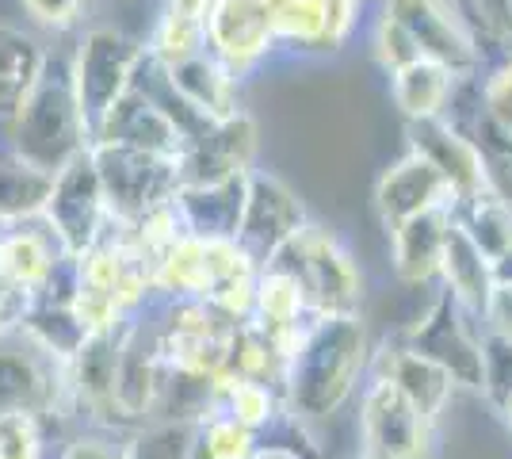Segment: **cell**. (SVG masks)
<instances>
[{"label":"cell","mask_w":512,"mask_h":459,"mask_svg":"<svg viewBox=\"0 0 512 459\" xmlns=\"http://www.w3.org/2000/svg\"><path fill=\"white\" fill-rule=\"evenodd\" d=\"M276 43L295 54H318L321 43V12L318 0H264Z\"/></svg>","instance_id":"d6a6232c"},{"label":"cell","mask_w":512,"mask_h":459,"mask_svg":"<svg viewBox=\"0 0 512 459\" xmlns=\"http://www.w3.org/2000/svg\"><path fill=\"white\" fill-rule=\"evenodd\" d=\"M92 142H96L92 127L69 81V62L50 58L43 81L23 100V108L4 123V150L43 173L58 176L77 157H85Z\"/></svg>","instance_id":"7a4b0ae2"},{"label":"cell","mask_w":512,"mask_h":459,"mask_svg":"<svg viewBox=\"0 0 512 459\" xmlns=\"http://www.w3.org/2000/svg\"><path fill=\"white\" fill-rule=\"evenodd\" d=\"M260 131L249 111H237L234 119L211 123L188 142L180 157V180L184 184H214L230 176H249L256 169Z\"/></svg>","instance_id":"ac0fdd59"},{"label":"cell","mask_w":512,"mask_h":459,"mask_svg":"<svg viewBox=\"0 0 512 459\" xmlns=\"http://www.w3.org/2000/svg\"><path fill=\"white\" fill-rule=\"evenodd\" d=\"M440 207H455V196L444 184V176L436 173L421 153L406 150L402 157H394L375 180V215L386 234H394L402 222L440 211Z\"/></svg>","instance_id":"d6986e66"},{"label":"cell","mask_w":512,"mask_h":459,"mask_svg":"<svg viewBox=\"0 0 512 459\" xmlns=\"http://www.w3.org/2000/svg\"><path fill=\"white\" fill-rule=\"evenodd\" d=\"M150 69L157 73L161 88L180 104L192 134L245 111L241 108V77L230 66H222L211 50L195 54L188 62H176V66H153L150 62Z\"/></svg>","instance_id":"4fadbf2b"},{"label":"cell","mask_w":512,"mask_h":459,"mask_svg":"<svg viewBox=\"0 0 512 459\" xmlns=\"http://www.w3.org/2000/svg\"><path fill=\"white\" fill-rule=\"evenodd\" d=\"M207 4H211V0H161V8H169V12H180V16H192V20H203Z\"/></svg>","instance_id":"ee69618b"},{"label":"cell","mask_w":512,"mask_h":459,"mask_svg":"<svg viewBox=\"0 0 512 459\" xmlns=\"http://www.w3.org/2000/svg\"><path fill=\"white\" fill-rule=\"evenodd\" d=\"M27 310H31V299H27L20 287L8 280V272L0 268V333L20 329L23 318H27Z\"/></svg>","instance_id":"7bdbcfd3"},{"label":"cell","mask_w":512,"mask_h":459,"mask_svg":"<svg viewBox=\"0 0 512 459\" xmlns=\"http://www.w3.org/2000/svg\"><path fill=\"white\" fill-rule=\"evenodd\" d=\"M43 222L65 249V257H73V261L85 257L92 245H100L111 234L115 222L107 215V199L96 165H92V150L54 176V192L46 199Z\"/></svg>","instance_id":"30bf717a"},{"label":"cell","mask_w":512,"mask_h":459,"mask_svg":"<svg viewBox=\"0 0 512 459\" xmlns=\"http://www.w3.org/2000/svg\"><path fill=\"white\" fill-rule=\"evenodd\" d=\"M482 398L493 410H501L512 398V345L486 337V375H482Z\"/></svg>","instance_id":"ab89813d"},{"label":"cell","mask_w":512,"mask_h":459,"mask_svg":"<svg viewBox=\"0 0 512 459\" xmlns=\"http://www.w3.org/2000/svg\"><path fill=\"white\" fill-rule=\"evenodd\" d=\"M455 8L467 16L490 62L512 54V0H455Z\"/></svg>","instance_id":"836d02e7"},{"label":"cell","mask_w":512,"mask_h":459,"mask_svg":"<svg viewBox=\"0 0 512 459\" xmlns=\"http://www.w3.org/2000/svg\"><path fill=\"white\" fill-rule=\"evenodd\" d=\"M406 150L421 153L436 173L444 176V184L455 196V207L467 203V199L490 192V165H486V153L482 146L470 138L467 127H459L455 119H425V123H406Z\"/></svg>","instance_id":"2e32d148"},{"label":"cell","mask_w":512,"mask_h":459,"mask_svg":"<svg viewBox=\"0 0 512 459\" xmlns=\"http://www.w3.org/2000/svg\"><path fill=\"white\" fill-rule=\"evenodd\" d=\"M348 459H363V456H348Z\"/></svg>","instance_id":"bcb514c9"},{"label":"cell","mask_w":512,"mask_h":459,"mask_svg":"<svg viewBox=\"0 0 512 459\" xmlns=\"http://www.w3.org/2000/svg\"><path fill=\"white\" fill-rule=\"evenodd\" d=\"M230 372L253 383H272L283 391V375H287V356L260 326L245 322L234 329V345H230Z\"/></svg>","instance_id":"f1b7e54d"},{"label":"cell","mask_w":512,"mask_h":459,"mask_svg":"<svg viewBox=\"0 0 512 459\" xmlns=\"http://www.w3.org/2000/svg\"><path fill=\"white\" fill-rule=\"evenodd\" d=\"M203 50H207L203 20L161 8V16L153 20L150 35H146V58L153 66H176V62H188Z\"/></svg>","instance_id":"f546056e"},{"label":"cell","mask_w":512,"mask_h":459,"mask_svg":"<svg viewBox=\"0 0 512 459\" xmlns=\"http://www.w3.org/2000/svg\"><path fill=\"white\" fill-rule=\"evenodd\" d=\"M478 104L493 127L512 138V54L490 62L486 77L478 81Z\"/></svg>","instance_id":"d590c367"},{"label":"cell","mask_w":512,"mask_h":459,"mask_svg":"<svg viewBox=\"0 0 512 459\" xmlns=\"http://www.w3.org/2000/svg\"><path fill=\"white\" fill-rule=\"evenodd\" d=\"M386 81H390V100H394V108L402 111L406 123L444 119V115H451L455 96L463 92V81L451 69L425 62V58L394 69Z\"/></svg>","instance_id":"603a6c76"},{"label":"cell","mask_w":512,"mask_h":459,"mask_svg":"<svg viewBox=\"0 0 512 459\" xmlns=\"http://www.w3.org/2000/svg\"><path fill=\"white\" fill-rule=\"evenodd\" d=\"M69 261L73 257H65V249L46 230L43 219L0 226V268L8 272V280L20 287L31 303L43 291H50V284L62 276Z\"/></svg>","instance_id":"ffe728a7"},{"label":"cell","mask_w":512,"mask_h":459,"mask_svg":"<svg viewBox=\"0 0 512 459\" xmlns=\"http://www.w3.org/2000/svg\"><path fill=\"white\" fill-rule=\"evenodd\" d=\"M245 192H249V176H230V180H214V184H180L176 211H180L184 230L203 241H237Z\"/></svg>","instance_id":"7402d4cb"},{"label":"cell","mask_w":512,"mask_h":459,"mask_svg":"<svg viewBox=\"0 0 512 459\" xmlns=\"http://www.w3.org/2000/svg\"><path fill=\"white\" fill-rule=\"evenodd\" d=\"M371 54H375V62H379V69H383L386 77H390L394 69H402L421 58L413 39L406 35V27L394 20V16H386L383 8H379V16L371 20Z\"/></svg>","instance_id":"8d00e7d4"},{"label":"cell","mask_w":512,"mask_h":459,"mask_svg":"<svg viewBox=\"0 0 512 459\" xmlns=\"http://www.w3.org/2000/svg\"><path fill=\"white\" fill-rule=\"evenodd\" d=\"M367 375L386 379L390 387H398V391L406 394L409 402H413L432 425L444 421V414H448L451 402H455V394L463 391V387L455 383V375L444 372L436 360L421 356L417 349H409L398 333H390V337H383V341H375L371 372Z\"/></svg>","instance_id":"e0dca14e"},{"label":"cell","mask_w":512,"mask_h":459,"mask_svg":"<svg viewBox=\"0 0 512 459\" xmlns=\"http://www.w3.org/2000/svg\"><path fill=\"white\" fill-rule=\"evenodd\" d=\"M142 69H146V39L107 23L85 27L77 35V46L69 54V81L92 127V138H96V123L138 85Z\"/></svg>","instance_id":"277c9868"},{"label":"cell","mask_w":512,"mask_h":459,"mask_svg":"<svg viewBox=\"0 0 512 459\" xmlns=\"http://www.w3.org/2000/svg\"><path fill=\"white\" fill-rule=\"evenodd\" d=\"M92 165L107 199V215L115 226H130L142 215L165 207L180 192V161L157 153L127 150L111 142H92Z\"/></svg>","instance_id":"52a82bcc"},{"label":"cell","mask_w":512,"mask_h":459,"mask_svg":"<svg viewBox=\"0 0 512 459\" xmlns=\"http://www.w3.org/2000/svg\"><path fill=\"white\" fill-rule=\"evenodd\" d=\"M310 222L302 199L287 180H279L268 169H253L249 173V192H245V211H241V226H237V245L253 257L260 268L276 261V253L287 241L299 234Z\"/></svg>","instance_id":"7c38bea8"},{"label":"cell","mask_w":512,"mask_h":459,"mask_svg":"<svg viewBox=\"0 0 512 459\" xmlns=\"http://www.w3.org/2000/svg\"><path fill=\"white\" fill-rule=\"evenodd\" d=\"M363 0H318L321 12V43L318 54H337L352 43L356 27H360Z\"/></svg>","instance_id":"74e56055"},{"label":"cell","mask_w":512,"mask_h":459,"mask_svg":"<svg viewBox=\"0 0 512 459\" xmlns=\"http://www.w3.org/2000/svg\"><path fill=\"white\" fill-rule=\"evenodd\" d=\"M214 410L230 414L237 425L253 429L260 440L276 437L279 429L287 425V417H291L279 387H272V383H253V379H241L234 372L214 379Z\"/></svg>","instance_id":"d4e9b609"},{"label":"cell","mask_w":512,"mask_h":459,"mask_svg":"<svg viewBox=\"0 0 512 459\" xmlns=\"http://www.w3.org/2000/svg\"><path fill=\"white\" fill-rule=\"evenodd\" d=\"M497 414H501V421H505V429L512 433V398L505 402V406H501V410H497Z\"/></svg>","instance_id":"f6af8a7d"},{"label":"cell","mask_w":512,"mask_h":459,"mask_svg":"<svg viewBox=\"0 0 512 459\" xmlns=\"http://www.w3.org/2000/svg\"><path fill=\"white\" fill-rule=\"evenodd\" d=\"M455 226V207H440L402 222L390 238V268L394 280L406 287H440V261Z\"/></svg>","instance_id":"44dd1931"},{"label":"cell","mask_w":512,"mask_h":459,"mask_svg":"<svg viewBox=\"0 0 512 459\" xmlns=\"http://www.w3.org/2000/svg\"><path fill=\"white\" fill-rule=\"evenodd\" d=\"M272 264L283 268L287 276H295V284L302 287V295H306V303L314 310V318L360 314L363 268L352 257V249L329 226L310 219L295 238L279 249Z\"/></svg>","instance_id":"3957f363"},{"label":"cell","mask_w":512,"mask_h":459,"mask_svg":"<svg viewBox=\"0 0 512 459\" xmlns=\"http://www.w3.org/2000/svg\"><path fill=\"white\" fill-rule=\"evenodd\" d=\"M256 452L260 437L222 410H214L195 425V459H253Z\"/></svg>","instance_id":"1f68e13d"},{"label":"cell","mask_w":512,"mask_h":459,"mask_svg":"<svg viewBox=\"0 0 512 459\" xmlns=\"http://www.w3.org/2000/svg\"><path fill=\"white\" fill-rule=\"evenodd\" d=\"M50 192H54V176L0 146V226L43 219Z\"/></svg>","instance_id":"4316f807"},{"label":"cell","mask_w":512,"mask_h":459,"mask_svg":"<svg viewBox=\"0 0 512 459\" xmlns=\"http://www.w3.org/2000/svg\"><path fill=\"white\" fill-rule=\"evenodd\" d=\"M371 352L375 337L363 314L314 318L302 333L299 349L287 360L283 375L287 414L306 429L337 417L352 398H360V387L371 372Z\"/></svg>","instance_id":"6da1fadb"},{"label":"cell","mask_w":512,"mask_h":459,"mask_svg":"<svg viewBox=\"0 0 512 459\" xmlns=\"http://www.w3.org/2000/svg\"><path fill=\"white\" fill-rule=\"evenodd\" d=\"M398 337L406 341L409 349H417L421 356L436 360L444 372L455 375V383L463 391H482V375H486V333H482V322L455 303L444 287L432 291L428 306L406 329H398Z\"/></svg>","instance_id":"ba28073f"},{"label":"cell","mask_w":512,"mask_h":459,"mask_svg":"<svg viewBox=\"0 0 512 459\" xmlns=\"http://www.w3.org/2000/svg\"><path fill=\"white\" fill-rule=\"evenodd\" d=\"M50 66V50L27 27L0 23V127L23 108Z\"/></svg>","instance_id":"cb8c5ba5"},{"label":"cell","mask_w":512,"mask_h":459,"mask_svg":"<svg viewBox=\"0 0 512 459\" xmlns=\"http://www.w3.org/2000/svg\"><path fill=\"white\" fill-rule=\"evenodd\" d=\"M436 429L398 387L367 375L356 398V456L436 459Z\"/></svg>","instance_id":"8992f818"},{"label":"cell","mask_w":512,"mask_h":459,"mask_svg":"<svg viewBox=\"0 0 512 459\" xmlns=\"http://www.w3.org/2000/svg\"><path fill=\"white\" fill-rule=\"evenodd\" d=\"M455 226L490 257L493 268L512 253V203L497 188L459 203L455 207Z\"/></svg>","instance_id":"83f0119b"},{"label":"cell","mask_w":512,"mask_h":459,"mask_svg":"<svg viewBox=\"0 0 512 459\" xmlns=\"http://www.w3.org/2000/svg\"><path fill=\"white\" fill-rule=\"evenodd\" d=\"M493 284H497L493 261L459 226H451L448 245H444V261H440V287L463 310H470L474 318H482V306L490 299Z\"/></svg>","instance_id":"484cf974"},{"label":"cell","mask_w":512,"mask_h":459,"mask_svg":"<svg viewBox=\"0 0 512 459\" xmlns=\"http://www.w3.org/2000/svg\"><path fill=\"white\" fill-rule=\"evenodd\" d=\"M39 414L54 429H77L69 410L65 364L35 345L23 329L0 333V414Z\"/></svg>","instance_id":"5b68a950"},{"label":"cell","mask_w":512,"mask_h":459,"mask_svg":"<svg viewBox=\"0 0 512 459\" xmlns=\"http://www.w3.org/2000/svg\"><path fill=\"white\" fill-rule=\"evenodd\" d=\"M165 387H169V364L157 349L153 314L146 310L130 318L123 349H119V368H115V410L127 433L157 421Z\"/></svg>","instance_id":"8fae6325"},{"label":"cell","mask_w":512,"mask_h":459,"mask_svg":"<svg viewBox=\"0 0 512 459\" xmlns=\"http://www.w3.org/2000/svg\"><path fill=\"white\" fill-rule=\"evenodd\" d=\"M123 440L127 433H107V429H69L58 444L54 459H123Z\"/></svg>","instance_id":"f35d334b"},{"label":"cell","mask_w":512,"mask_h":459,"mask_svg":"<svg viewBox=\"0 0 512 459\" xmlns=\"http://www.w3.org/2000/svg\"><path fill=\"white\" fill-rule=\"evenodd\" d=\"M207 50L237 77H249L279 50L264 0H211L203 12Z\"/></svg>","instance_id":"5bb4252c"},{"label":"cell","mask_w":512,"mask_h":459,"mask_svg":"<svg viewBox=\"0 0 512 459\" xmlns=\"http://www.w3.org/2000/svg\"><path fill=\"white\" fill-rule=\"evenodd\" d=\"M383 12L406 27V35L425 62L451 69L463 85L486 77L490 58L467 16L455 8V0H383Z\"/></svg>","instance_id":"9c48e42d"},{"label":"cell","mask_w":512,"mask_h":459,"mask_svg":"<svg viewBox=\"0 0 512 459\" xmlns=\"http://www.w3.org/2000/svg\"><path fill=\"white\" fill-rule=\"evenodd\" d=\"M123 459H195L192 421H150L130 429L123 440Z\"/></svg>","instance_id":"4dcf8cb0"},{"label":"cell","mask_w":512,"mask_h":459,"mask_svg":"<svg viewBox=\"0 0 512 459\" xmlns=\"http://www.w3.org/2000/svg\"><path fill=\"white\" fill-rule=\"evenodd\" d=\"M96 142H111V146H127V150L157 153V157L180 161L188 142H192V134L184 131V123L138 77V85L130 88L127 96L96 123Z\"/></svg>","instance_id":"9a60e30c"},{"label":"cell","mask_w":512,"mask_h":459,"mask_svg":"<svg viewBox=\"0 0 512 459\" xmlns=\"http://www.w3.org/2000/svg\"><path fill=\"white\" fill-rule=\"evenodd\" d=\"M20 4L27 20L43 31H54V35L81 27L88 12V0H20Z\"/></svg>","instance_id":"60d3db41"},{"label":"cell","mask_w":512,"mask_h":459,"mask_svg":"<svg viewBox=\"0 0 512 459\" xmlns=\"http://www.w3.org/2000/svg\"><path fill=\"white\" fill-rule=\"evenodd\" d=\"M482 333L493 341H509L512 345V280H497L490 299L482 306Z\"/></svg>","instance_id":"b9f144b4"},{"label":"cell","mask_w":512,"mask_h":459,"mask_svg":"<svg viewBox=\"0 0 512 459\" xmlns=\"http://www.w3.org/2000/svg\"><path fill=\"white\" fill-rule=\"evenodd\" d=\"M54 425L39 414H0V459H50Z\"/></svg>","instance_id":"e575fe53"}]
</instances>
